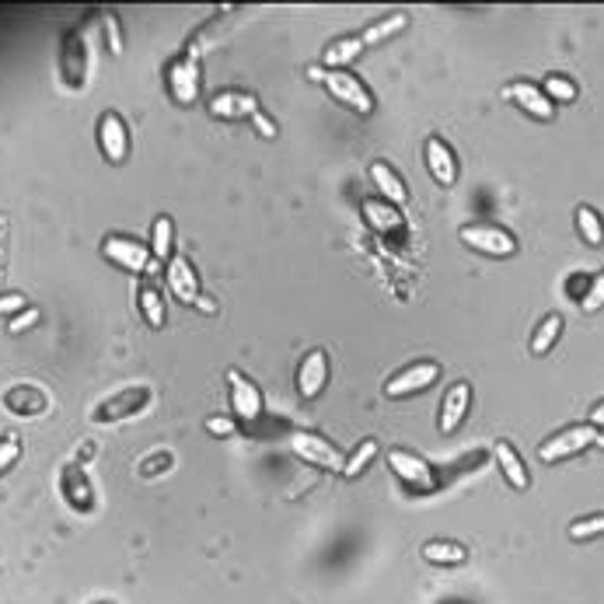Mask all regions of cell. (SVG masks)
I'll return each instance as SVG.
<instances>
[{
  "instance_id": "15",
  "label": "cell",
  "mask_w": 604,
  "mask_h": 604,
  "mask_svg": "<svg viewBox=\"0 0 604 604\" xmlns=\"http://www.w3.org/2000/svg\"><path fill=\"white\" fill-rule=\"evenodd\" d=\"M325 385H329V357H325V350H311L297 367V392H301V399H318Z\"/></svg>"
},
{
  "instance_id": "22",
  "label": "cell",
  "mask_w": 604,
  "mask_h": 604,
  "mask_svg": "<svg viewBox=\"0 0 604 604\" xmlns=\"http://www.w3.org/2000/svg\"><path fill=\"white\" fill-rule=\"evenodd\" d=\"M364 220L374 227L378 234H405V220L402 210L385 200H367L364 203Z\"/></svg>"
},
{
  "instance_id": "42",
  "label": "cell",
  "mask_w": 604,
  "mask_h": 604,
  "mask_svg": "<svg viewBox=\"0 0 604 604\" xmlns=\"http://www.w3.org/2000/svg\"><path fill=\"white\" fill-rule=\"evenodd\" d=\"M591 426H604V402H598L591 409Z\"/></svg>"
},
{
  "instance_id": "27",
  "label": "cell",
  "mask_w": 604,
  "mask_h": 604,
  "mask_svg": "<svg viewBox=\"0 0 604 604\" xmlns=\"http://www.w3.org/2000/svg\"><path fill=\"white\" fill-rule=\"evenodd\" d=\"M360 53H364V39H360V35H346V39H336L329 49H325V67L339 70V67H346V63L357 60Z\"/></svg>"
},
{
  "instance_id": "35",
  "label": "cell",
  "mask_w": 604,
  "mask_h": 604,
  "mask_svg": "<svg viewBox=\"0 0 604 604\" xmlns=\"http://www.w3.org/2000/svg\"><path fill=\"white\" fill-rule=\"evenodd\" d=\"M601 308H604V269L591 280L587 294L580 297V311H584V315H594V311H601Z\"/></svg>"
},
{
  "instance_id": "24",
  "label": "cell",
  "mask_w": 604,
  "mask_h": 604,
  "mask_svg": "<svg viewBox=\"0 0 604 604\" xmlns=\"http://www.w3.org/2000/svg\"><path fill=\"white\" fill-rule=\"evenodd\" d=\"M423 559L433 566H461L468 559V549L451 538H433V542L423 545Z\"/></svg>"
},
{
  "instance_id": "3",
  "label": "cell",
  "mask_w": 604,
  "mask_h": 604,
  "mask_svg": "<svg viewBox=\"0 0 604 604\" xmlns=\"http://www.w3.org/2000/svg\"><path fill=\"white\" fill-rule=\"evenodd\" d=\"M601 440L598 426L591 423H580V426H566V430L552 433L549 440H545L542 447H538V458L549 461V465H556V461L563 458H573V454H584L587 447H594Z\"/></svg>"
},
{
  "instance_id": "38",
  "label": "cell",
  "mask_w": 604,
  "mask_h": 604,
  "mask_svg": "<svg viewBox=\"0 0 604 604\" xmlns=\"http://www.w3.org/2000/svg\"><path fill=\"white\" fill-rule=\"evenodd\" d=\"M42 318V311L39 308H25V311H18V315H11V322H7V332H25V329H32L35 322Z\"/></svg>"
},
{
  "instance_id": "14",
  "label": "cell",
  "mask_w": 604,
  "mask_h": 604,
  "mask_svg": "<svg viewBox=\"0 0 604 604\" xmlns=\"http://www.w3.org/2000/svg\"><path fill=\"white\" fill-rule=\"evenodd\" d=\"M227 388H231V409L238 419L255 423L262 416V395L241 371H227Z\"/></svg>"
},
{
  "instance_id": "11",
  "label": "cell",
  "mask_w": 604,
  "mask_h": 604,
  "mask_svg": "<svg viewBox=\"0 0 604 604\" xmlns=\"http://www.w3.org/2000/svg\"><path fill=\"white\" fill-rule=\"evenodd\" d=\"M437 378H440V364H433V360H419V364H409L405 371L395 374V378H388L385 395L388 399H405V395L426 392Z\"/></svg>"
},
{
  "instance_id": "10",
  "label": "cell",
  "mask_w": 604,
  "mask_h": 604,
  "mask_svg": "<svg viewBox=\"0 0 604 604\" xmlns=\"http://www.w3.org/2000/svg\"><path fill=\"white\" fill-rule=\"evenodd\" d=\"M98 147H102L109 165H123L130 158V126L119 112H102L98 116Z\"/></svg>"
},
{
  "instance_id": "29",
  "label": "cell",
  "mask_w": 604,
  "mask_h": 604,
  "mask_svg": "<svg viewBox=\"0 0 604 604\" xmlns=\"http://www.w3.org/2000/svg\"><path fill=\"white\" fill-rule=\"evenodd\" d=\"M559 332H563V318H559V315H545L542 325L535 329V336H531V353H535V357H545V353L556 346Z\"/></svg>"
},
{
  "instance_id": "28",
  "label": "cell",
  "mask_w": 604,
  "mask_h": 604,
  "mask_svg": "<svg viewBox=\"0 0 604 604\" xmlns=\"http://www.w3.org/2000/svg\"><path fill=\"white\" fill-rule=\"evenodd\" d=\"M140 311H144L151 329H161V325H165V297H161V290L154 287L151 280L140 283Z\"/></svg>"
},
{
  "instance_id": "17",
  "label": "cell",
  "mask_w": 604,
  "mask_h": 604,
  "mask_svg": "<svg viewBox=\"0 0 604 604\" xmlns=\"http://www.w3.org/2000/svg\"><path fill=\"white\" fill-rule=\"evenodd\" d=\"M468 405H472V388H468V381H458V385L447 388L444 402H440V433H454L461 423H465L468 416Z\"/></svg>"
},
{
  "instance_id": "30",
  "label": "cell",
  "mask_w": 604,
  "mask_h": 604,
  "mask_svg": "<svg viewBox=\"0 0 604 604\" xmlns=\"http://www.w3.org/2000/svg\"><path fill=\"white\" fill-rule=\"evenodd\" d=\"M577 231L587 245H594V248L604 245V220L594 206H577Z\"/></svg>"
},
{
  "instance_id": "32",
  "label": "cell",
  "mask_w": 604,
  "mask_h": 604,
  "mask_svg": "<svg viewBox=\"0 0 604 604\" xmlns=\"http://www.w3.org/2000/svg\"><path fill=\"white\" fill-rule=\"evenodd\" d=\"M545 95H549V102L556 105V102H577V84L570 81V77H559V74H552V77H545Z\"/></svg>"
},
{
  "instance_id": "4",
  "label": "cell",
  "mask_w": 604,
  "mask_h": 604,
  "mask_svg": "<svg viewBox=\"0 0 604 604\" xmlns=\"http://www.w3.org/2000/svg\"><path fill=\"white\" fill-rule=\"evenodd\" d=\"M200 53L196 49H186L182 56H175L165 70L168 91L179 105H193L200 98Z\"/></svg>"
},
{
  "instance_id": "31",
  "label": "cell",
  "mask_w": 604,
  "mask_h": 604,
  "mask_svg": "<svg viewBox=\"0 0 604 604\" xmlns=\"http://www.w3.org/2000/svg\"><path fill=\"white\" fill-rule=\"evenodd\" d=\"M374 458H378V440H364V444H360L357 451H353L350 458H346L343 475H346V479H357V475L364 472V468L371 465Z\"/></svg>"
},
{
  "instance_id": "2",
  "label": "cell",
  "mask_w": 604,
  "mask_h": 604,
  "mask_svg": "<svg viewBox=\"0 0 604 604\" xmlns=\"http://www.w3.org/2000/svg\"><path fill=\"white\" fill-rule=\"evenodd\" d=\"M88 70H91V46H88V32L84 28H74V32L63 35L60 46V77L67 91H81L88 84Z\"/></svg>"
},
{
  "instance_id": "39",
  "label": "cell",
  "mask_w": 604,
  "mask_h": 604,
  "mask_svg": "<svg viewBox=\"0 0 604 604\" xmlns=\"http://www.w3.org/2000/svg\"><path fill=\"white\" fill-rule=\"evenodd\" d=\"M206 430H210L213 437H231V433H234V419H227V416H210V419H206Z\"/></svg>"
},
{
  "instance_id": "36",
  "label": "cell",
  "mask_w": 604,
  "mask_h": 604,
  "mask_svg": "<svg viewBox=\"0 0 604 604\" xmlns=\"http://www.w3.org/2000/svg\"><path fill=\"white\" fill-rule=\"evenodd\" d=\"M172 454L168 451H158V454H151V458L144 461V465H140V475H144V479H154V475H161V472H168V468H172Z\"/></svg>"
},
{
  "instance_id": "1",
  "label": "cell",
  "mask_w": 604,
  "mask_h": 604,
  "mask_svg": "<svg viewBox=\"0 0 604 604\" xmlns=\"http://www.w3.org/2000/svg\"><path fill=\"white\" fill-rule=\"evenodd\" d=\"M308 77H311V81H322L325 88L332 91V98H336V102H343L346 109L360 112V116H371V112H374V95L367 91V84L360 81L357 74H350V70H322V67H311Z\"/></svg>"
},
{
  "instance_id": "20",
  "label": "cell",
  "mask_w": 604,
  "mask_h": 604,
  "mask_svg": "<svg viewBox=\"0 0 604 604\" xmlns=\"http://www.w3.org/2000/svg\"><path fill=\"white\" fill-rule=\"evenodd\" d=\"M4 409L11 416H42L49 409V395L32 385H14L4 392Z\"/></svg>"
},
{
  "instance_id": "16",
  "label": "cell",
  "mask_w": 604,
  "mask_h": 604,
  "mask_svg": "<svg viewBox=\"0 0 604 604\" xmlns=\"http://www.w3.org/2000/svg\"><path fill=\"white\" fill-rule=\"evenodd\" d=\"M60 489H63V500H67L77 514H88V510L95 507V489H91L88 475H84V465H77V461H70V465L63 468Z\"/></svg>"
},
{
  "instance_id": "34",
  "label": "cell",
  "mask_w": 604,
  "mask_h": 604,
  "mask_svg": "<svg viewBox=\"0 0 604 604\" xmlns=\"http://www.w3.org/2000/svg\"><path fill=\"white\" fill-rule=\"evenodd\" d=\"M98 25H102V32H105V46H109V53L112 56H123V32H119V18L116 14H102L98 18Z\"/></svg>"
},
{
  "instance_id": "23",
  "label": "cell",
  "mask_w": 604,
  "mask_h": 604,
  "mask_svg": "<svg viewBox=\"0 0 604 604\" xmlns=\"http://www.w3.org/2000/svg\"><path fill=\"white\" fill-rule=\"evenodd\" d=\"M371 182L381 189L385 203L405 206V200H409V189H405V182L399 179V172H395V168L388 165V161H374V165H371Z\"/></svg>"
},
{
  "instance_id": "26",
  "label": "cell",
  "mask_w": 604,
  "mask_h": 604,
  "mask_svg": "<svg viewBox=\"0 0 604 604\" xmlns=\"http://www.w3.org/2000/svg\"><path fill=\"white\" fill-rule=\"evenodd\" d=\"M405 25H409V18H405L402 11H395V14H388V18H381V21H374V25H367L360 39H364V46H381V42H388L392 35H399Z\"/></svg>"
},
{
  "instance_id": "12",
  "label": "cell",
  "mask_w": 604,
  "mask_h": 604,
  "mask_svg": "<svg viewBox=\"0 0 604 604\" xmlns=\"http://www.w3.org/2000/svg\"><path fill=\"white\" fill-rule=\"evenodd\" d=\"M503 98L507 102H514L521 112H528L531 119H542V123H549L552 116H556V105L549 102V95H545L542 88H535V84L528 81H514L503 88Z\"/></svg>"
},
{
  "instance_id": "6",
  "label": "cell",
  "mask_w": 604,
  "mask_h": 604,
  "mask_svg": "<svg viewBox=\"0 0 604 604\" xmlns=\"http://www.w3.org/2000/svg\"><path fill=\"white\" fill-rule=\"evenodd\" d=\"M102 255L109 262H116L119 269H130V273H158L151 248L140 245L137 238H126V234H109L102 241Z\"/></svg>"
},
{
  "instance_id": "7",
  "label": "cell",
  "mask_w": 604,
  "mask_h": 604,
  "mask_svg": "<svg viewBox=\"0 0 604 604\" xmlns=\"http://www.w3.org/2000/svg\"><path fill=\"white\" fill-rule=\"evenodd\" d=\"M151 395L154 392L147 385L123 388V392L112 395V399H105L95 412H91V423H95V426L123 423V419H130V416H137V412H144L147 405H151Z\"/></svg>"
},
{
  "instance_id": "9",
  "label": "cell",
  "mask_w": 604,
  "mask_h": 604,
  "mask_svg": "<svg viewBox=\"0 0 604 604\" xmlns=\"http://www.w3.org/2000/svg\"><path fill=\"white\" fill-rule=\"evenodd\" d=\"M388 468L399 475L405 486L416 489V493H433L437 489V472L430 468V461L405 451V447H392L388 451Z\"/></svg>"
},
{
  "instance_id": "33",
  "label": "cell",
  "mask_w": 604,
  "mask_h": 604,
  "mask_svg": "<svg viewBox=\"0 0 604 604\" xmlns=\"http://www.w3.org/2000/svg\"><path fill=\"white\" fill-rule=\"evenodd\" d=\"M598 535H604V514L580 517V521L570 524V538H573V542H587V538H598Z\"/></svg>"
},
{
  "instance_id": "21",
  "label": "cell",
  "mask_w": 604,
  "mask_h": 604,
  "mask_svg": "<svg viewBox=\"0 0 604 604\" xmlns=\"http://www.w3.org/2000/svg\"><path fill=\"white\" fill-rule=\"evenodd\" d=\"M493 454H496V461H500V472H503V479H507L510 486H514V489H528L531 486L528 468H524L521 454H517V447L510 444V440H496Z\"/></svg>"
},
{
  "instance_id": "13",
  "label": "cell",
  "mask_w": 604,
  "mask_h": 604,
  "mask_svg": "<svg viewBox=\"0 0 604 604\" xmlns=\"http://www.w3.org/2000/svg\"><path fill=\"white\" fill-rule=\"evenodd\" d=\"M165 280H168V290L175 294V301L179 304H193L200 301V280H196V269L193 262L186 259V255H172V262L165 266Z\"/></svg>"
},
{
  "instance_id": "5",
  "label": "cell",
  "mask_w": 604,
  "mask_h": 604,
  "mask_svg": "<svg viewBox=\"0 0 604 604\" xmlns=\"http://www.w3.org/2000/svg\"><path fill=\"white\" fill-rule=\"evenodd\" d=\"M290 451L301 461H308V465L329 468V472H343L346 468V454L339 451L332 440H325L322 433H308V430L290 433Z\"/></svg>"
},
{
  "instance_id": "18",
  "label": "cell",
  "mask_w": 604,
  "mask_h": 604,
  "mask_svg": "<svg viewBox=\"0 0 604 604\" xmlns=\"http://www.w3.org/2000/svg\"><path fill=\"white\" fill-rule=\"evenodd\" d=\"M259 112V98L248 91H217L210 98L213 119H252Z\"/></svg>"
},
{
  "instance_id": "41",
  "label": "cell",
  "mask_w": 604,
  "mask_h": 604,
  "mask_svg": "<svg viewBox=\"0 0 604 604\" xmlns=\"http://www.w3.org/2000/svg\"><path fill=\"white\" fill-rule=\"evenodd\" d=\"M4 311H14V315H18V311H25V297H21V294L0 297V315H4Z\"/></svg>"
},
{
  "instance_id": "43",
  "label": "cell",
  "mask_w": 604,
  "mask_h": 604,
  "mask_svg": "<svg viewBox=\"0 0 604 604\" xmlns=\"http://www.w3.org/2000/svg\"><path fill=\"white\" fill-rule=\"evenodd\" d=\"M196 308L206 311V315H213V311H217V301H213V297H200V301H196Z\"/></svg>"
},
{
  "instance_id": "25",
  "label": "cell",
  "mask_w": 604,
  "mask_h": 604,
  "mask_svg": "<svg viewBox=\"0 0 604 604\" xmlns=\"http://www.w3.org/2000/svg\"><path fill=\"white\" fill-rule=\"evenodd\" d=\"M172 248H175V220L172 217H158L154 220V227H151V255H154V262H172Z\"/></svg>"
},
{
  "instance_id": "37",
  "label": "cell",
  "mask_w": 604,
  "mask_h": 604,
  "mask_svg": "<svg viewBox=\"0 0 604 604\" xmlns=\"http://www.w3.org/2000/svg\"><path fill=\"white\" fill-rule=\"evenodd\" d=\"M18 454H21V440L18 437H0V475H4L14 461H18Z\"/></svg>"
},
{
  "instance_id": "19",
  "label": "cell",
  "mask_w": 604,
  "mask_h": 604,
  "mask_svg": "<svg viewBox=\"0 0 604 604\" xmlns=\"http://www.w3.org/2000/svg\"><path fill=\"white\" fill-rule=\"evenodd\" d=\"M426 168H430L433 182H440L444 189H451L458 182V161H454V151L440 137L426 140Z\"/></svg>"
},
{
  "instance_id": "40",
  "label": "cell",
  "mask_w": 604,
  "mask_h": 604,
  "mask_svg": "<svg viewBox=\"0 0 604 604\" xmlns=\"http://www.w3.org/2000/svg\"><path fill=\"white\" fill-rule=\"evenodd\" d=\"M252 123H255V130H259V137H266V140H273V137H276V123H273V119H269L262 109L252 116Z\"/></svg>"
},
{
  "instance_id": "8",
  "label": "cell",
  "mask_w": 604,
  "mask_h": 604,
  "mask_svg": "<svg viewBox=\"0 0 604 604\" xmlns=\"http://www.w3.org/2000/svg\"><path fill=\"white\" fill-rule=\"evenodd\" d=\"M461 241H465L472 252H482L489 259H510L517 252V238L503 227L493 224H465L461 227Z\"/></svg>"
}]
</instances>
